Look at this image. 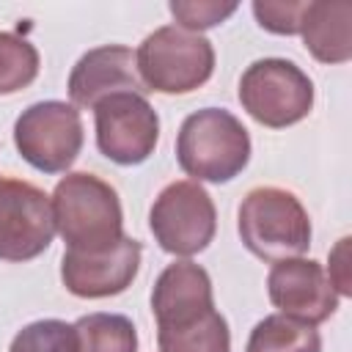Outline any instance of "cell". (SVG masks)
Masks as SVG:
<instances>
[{
    "label": "cell",
    "instance_id": "13",
    "mask_svg": "<svg viewBox=\"0 0 352 352\" xmlns=\"http://www.w3.org/2000/svg\"><path fill=\"white\" fill-rule=\"evenodd\" d=\"M212 308V278L201 264L187 258L168 264L151 289V314L157 319V327L192 322Z\"/></svg>",
    "mask_w": 352,
    "mask_h": 352
},
{
    "label": "cell",
    "instance_id": "17",
    "mask_svg": "<svg viewBox=\"0 0 352 352\" xmlns=\"http://www.w3.org/2000/svg\"><path fill=\"white\" fill-rule=\"evenodd\" d=\"M77 352H138V330L121 314H88L74 322Z\"/></svg>",
    "mask_w": 352,
    "mask_h": 352
},
{
    "label": "cell",
    "instance_id": "22",
    "mask_svg": "<svg viewBox=\"0 0 352 352\" xmlns=\"http://www.w3.org/2000/svg\"><path fill=\"white\" fill-rule=\"evenodd\" d=\"M346 248H349V236L338 239V245L330 250V283L338 294H352V286H349V272H346Z\"/></svg>",
    "mask_w": 352,
    "mask_h": 352
},
{
    "label": "cell",
    "instance_id": "15",
    "mask_svg": "<svg viewBox=\"0 0 352 352\" xmlns=\"http://www.w3.org/2000/svg\"><path fill=\"white\" fill-rule=\"evenodd\" d=\"M157 344L160 352H231V333L226 316L212 308L192 322L157 327Z\"/></svg>",
    "mask_w": 352,
    "mask_h": 352
},
{
    "label": "cell",
    "instance_id": "10",
    "mask_svg": "<svg viewBox=\"0 0 352 352\" xmlns=\"http://www.w3.org/2000/svg\"><path fill=\"white\" fill-rule=\"evenodd\" d=\"M143 245L132 236H121L99 250H69L60 258V280L74 297H113L121 294L140 270Z\"/></svg>",
    "mask_w": 352,
    "mask_h": 352
},
{
    "label": "cell",
    "instance_id": "6",
    "mask_svg": "<svg viewBox=\"0 0 352 352\" xmlns=\"http://www.w3.org/2000/svg\"><path fill=\"white\" fill-rule=\"evenodd\" d=\"M148 226L157 245L173 256H195L209 248L217 231L212 195L201 182L179 179L162 187L148 212Z\"/></svg>",
    "mask_w": 352,
    "mask_h": 352
},
{
    "label": "cell",
    "instance_id": "20",
    "mask_svg": "<svg viewBox=\"0 0 352 352\" xmlns=\"http://www.w3.org/2000/svg\"><path fill=\"white\" fill-rule=\"evenodd\" d=\"M236 11V3H217V0H173L170 14L176 16L179 28L184 30H204L226 22Z\"/></svg>",
    "mask_w": 352,
    "mask_h": 352
},
{
    "label": "cell",
    "instance_id": "2",
    "mask_svg": "<svg viewBox=\"0 0 352 352\" xmlns=\"http://www.w3.org/2000/svg\"><path fill=\"white\" fill-rule=\"evenodd\" d=\"M176 160L192 182H231L250 162V135L223 107L190 113L176 135Z\"/></svg>",
    "mask_w": 352,
    "mask_h": 352
},
{
    "label": "cell",
    "instance_id": "14",
    "mask_svg": "<svg viewBox=\"0 0 352 352\" xmlns=\"http://www.w3.org/2000/svg\"><path fill=\"white\" fill-rule=\"evenodd\" d=\"M300 36L316 60L346 63L352 58V6L344 0H308L300 19Z\"/></svg>",
    "mask_w": 352,
    "mask_h": 352
},
{
    "label": "cell",
    "instance_id": "16",
    "mask_svg": "<svg viewBox=\"0 0 352 352\" xmlns=\"http://www.w3.org/2000/svg\"><path fill=\"white\" fill-rule=\"evenodd\" d=\"M245 352H322V336L314 324L270 314L250 330Z\"/></svg>",
    "mask_w": 352,
    "mask_h": 352
},
{
    "label": "cell",
    "instance_id": "4",
    "mask_svg": "<svg viewBox=\"0 0 352 352\" xmlns=\"http://www.w3.org/2000/svg\"><path fill=\"white\" fill-rule=\"evenodd\" d=\"M138 74L146 91L190 94L214 72V47L206 36L179 25H162L143 38L135 52Z\"/></svg>",
    "mask_w": 352,
    "mask_h": 352
},
{
    "label": "cell",
    "instance_id": "5",
    "mask_svg": "<svg viewBox=\"0 0 352 352\" xmlns=\"http://www.w3.org/2000/svg\"><path fill=\"white\" fill-rule=\"evenodd\" d=\"M239 102L253 121L270 129H283L311 113L314 82L294 60L261 58L242 72Z\"/></svg>",
    "mask_w": 352,
    "mask_h": 352
},
{
    "label": "cell",
    "instance_id": "12",
    "mask_svg": "<svg viewBox=\"0 0 352 352\" xmlns=\"http://www.w3.org/2000/svg\"><path fill=\"white\" fill-rule=\"evenodd\" d=\"M135 52L124 44H104L88 50L69 74V99L74 107L94 110L102 99L116 94H143Z\"/></svg>",
    "mask_w": 352,
    "mask_h": 352
},
{
    "label": "cell",
    "instance_id": "18",
    "mask_svg": "<svg viewBox=\"0 0 352 352\" xmlns=\"http://www.w3.org/2000/svg\"><path fill=\"white\" fill-rule=\"evenodd\" d=\"M38 50L28 38L0 30V96L28 88L38 77Z\"/></svg>",
    "mask_w": 352,
    "mask_h": 352
},
{
    "label": "cell",
    "instance_id": "11",
    "mask_svg": "<svg viewBox=\"0 0 352 352\" xmlns=\"http://www.w3.org/2000/svg\"><path fill=\"white\" fill-rule=\"evenodd\" d=\"M267 292L283 316L314 327L330 319L338 308V292L333 289L324 267L314 258L275 261L267 275Z\"/></svg>",
    "mask_w": 352,
    "mask_h": 352
},
{
    "label": "cell",
    "instance_id": "9",
    "mask_svg": "<svg viewBox=\"0 0 352 352\" xmlns=\"http://www.w3.org/2000/svg\"><path fill=\"white\" fill-rule=\"evenodd\" d=\"M96 146L118 165L146 162L160 140V116L143 94H116L94 107Z\"/></svg>",
    "mask_w": 352,
    "mask_h": 352
},
{
    "label": "cell",
    "instance_id": "21",
    "mask_svg": "<svg viewBox=\"0 0 352 352\" xmlns=\"http://www.w3.org/2000/svg\"><path fill=\"white\" fill-rule=\"evenodd\" d=\"M305 3H283V0H256L253 14L258 25L270 33L280 36H294L300 33V19H302Z\"/></svg>",
    "mask_w": 352,
    "mask_h": 352
},
{
    "label": "cell",
    "instance_id": "1",
    "mask_svg": "<svg viewBox=\"0 0 352 352\" xmlns=\"http://www.w3.org/2000/svg\"><path fill=\"white\" fill-rule=\"evenodd\" d=\"M52 223L69 250H99L124 236L118 192L88 170L66 173L52 195Z\"/></svg>",
    "mask_w": 352,
    "mask_h": 352
},
{
    "label": "cell",
    "instance_id": "3",
    "mask_svg": "<svg viewBox=\"0 0 352 352\" xmlns=\"http://www.w3.org/2000/svg\"><path fill=\"white\" fill-rule=\"evenodd\" d=\"M236 228L245 248L264 261L300 258L311 245V220L305 206L292 190L253 187L239 209Z\"/></svg>",
    "mask_w": 352,
    "mask_h": 352
},
{
    "label": "cell",
    "instance_id": "8",
    "mask_svg": "<svg viewBox=\"0 0 352 352\" xmlns=\"http://www.w3.org/2000/svg\"><path fill=\"white\" fill-rule=\"evenodd\" d=\"M55 236L50 195L30 182L0 176V258L30 261Z\"/></svg>",
    "mask_w": 352,
    "mask_h": 352
},
{
    "label": "cell",
    "instance_id": "19",
    "mask_svg": "<svg viewBox=\"0 0 352 352\" xmlns=\"http://www.w3.org/2000/svg\"><path fill=\"white\" fill-rule=\"evenodd\" d=\"M8 352H77L74 324L60 319L30 322L14 336Z\"/></svg>",
    "mask_w": 352,
    "mask_h": 352
},
{
    "label": "cell",
    "instance_id": "7",
    "mask_svg": "<svg viewBox=\"0 0 352 352\" xmlns=\"http://www.w3.org/2000/svg\"><path fill=\"white\" fill-rule=\"evenodd\" d=\"M14 146L41 173H63L82 148V118L74 104L47 99L25 107L14 124Z\"/></svg>",
    "mask_w": 352,
    "mask_h": 352
}]
</instances>
